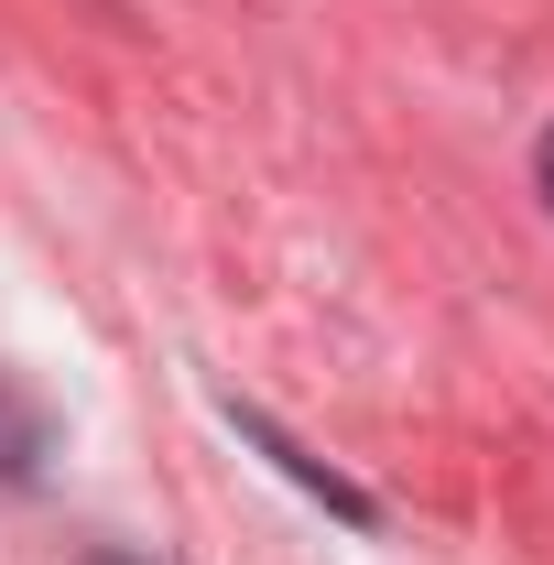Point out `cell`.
Here are the masks:
<instances>
[{"label":"cell","mask_w":554,"mask_h":565,"mask_svg":"<svg viewBox=\"0 0 554 565\" xmlns=\"http://www.w3.org/2000/svg\"><path fill=\"white\" fill-rule=\"evenodd\" d=\"M33 457H44V414L0 392V479H33Z\"/></svg>","instance_id":"obj_1"},{"label":"cell","mask_w":554,"mask_h":565,"mask_svg":"<svg viewBox=\"0 0 554 565\" xmlns=\"http://www.w3.org/2000/svg\"><path fill=\"white\" fill-rule=\"evenodd\" d=\"M544 196H554V131H544Z\"/></svg>","instance_id":"obj_2"}]
</instances>
